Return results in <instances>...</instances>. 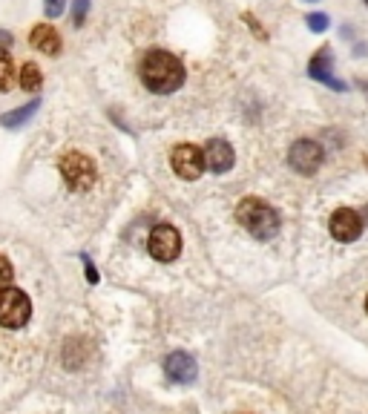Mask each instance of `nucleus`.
<instances>
[{
	"instance_id": "nucleus-1",
	"label": "nucleus",
	"mask_w": 368,
	"mask_h": 414,
	"mask_svg": "<svg viewBox=\"0 0 368 414\" xmlns=\"http://www.w3.org/2000/svg\"><path fill=\"white\" fill-rule=\"evenodd\" d=\"M141 81L156 95H170L184 84V64L164 50H150L141 61Z\"/></svg>"
},
{
	"instance_id": "nucleus-2",
	"label": "nucleus",
	"mask_w": 368,
	"mask_h": 414,
	"mask_svg": "<svg viewBox=\"0 0 368 414\" xmlns=\"http://www.w3.org/2000/svg\"><path fill=\"white\" fill-rule=\"evenodd\" d=\"M236 219H239V225L248 230L251 236H256V239H271L279 230L277 210L267 205L265 199H256V196H248V199L239 202Z\"/></svg>"
},
{
	"instance_id": "nucleus-3",
	"label": "nucleus",
	"mask_w": 368,
	"mask_h": 414,
	"mask_svg": "<svg viewBox=\"0 0 368 414\" xmlns=\"http://www.w3.org/2000/svg\"><path fill=\"white\" fill-rule=\"evenodd\" d=\"M32 316V302L20 288H3L0 290V325L3 328H23Z\"/></svg>"
},
{
	"instance_id": "nucleus-4",
	"label": "nucleus",
	"mask_w": 368,
	"mask_h": 414,
	"mask_svg": "<svg viewBox=\"0 0 368 414\" xmlns=\"http://www.w3.org/2000/svg\"><path fill=\"white\" fill-rule=\"evenodd\" d=\"M58 167L69 190H89L95 184V161L84 153H66Z\"/></svg>"
},
{
	"instance_id": "nucleus-5",
	"label": "nucleus",
	"mask_w": 368,
	"mask_h": 414,
	"mask_svg": "<svg viewBox=\"0 0 368 414\" xmlns=\"http://www.w3.org/2000/svg\"><path fill=\"white\" fill-rule=\"evenodd\" d=\"M147 248H150V256L159 262H173L182 253V236L173 225H156L150 230V239H147Z\"/></svg>"
},
{
	"instance_id": "nucleus-6",
	"label": "nucleus",
	"mask_w": 368,
	"mask_h": 414,
	"mask_svg": "<svg viewBox=\"0 0 368 414\" xmlns=\"http://www.w3.org/2000/svg\"><path fill=\"white\" fill-rule=\"evenodd\" d=\"M170 164H173L179 179H199L205 173V156L196 144H176L173 153H170Z\"/></svg>"
},
{
	"instance_id": "nucleus-7",
	"label": "nucleus",
	"mask_w": 368,
	"mask_h": 414,
	"mask_svg": "<svg viewBox=\"0 0 368 414\" xmlns=\"http://www.w3.org/2000/svg\"><path fill=\"white\" fill-rule=\"evenodd\" d=\"M288 161H290V167L297 170V173L314 176L316 170H320V164H323V147H320L316 141H311V138H300V141L290 147Z\"/></svg>"
},
{
	"instance_id": "nucleus-8",
	"label": "nucleus",
	"mask_w": 368,
	"mask_h": 414,
	"mask_svg": "<svg viewBox=\"0 0 368 414\" xmlns=\"http://www.w3.org/2000/svg\"><path fill=\"white\" fill-rule=\"evenodd\" d=\"M308 75H311L314 81L331 87L334 92H346V89H348L346 81H339V78L334 75V52L328 50V46H323L320 52H314V58H311V64H308Z\"/></svg>"
},
{
	"instance_id": "nucleus-9",
	"label": "nucleus",
	"mask_w": 368,
	"mask_h": 414,
	"mask_svg": "<svg viewBox=\"0 0 368 414\" xmlns=\"http://www.w3.org/2000/svg\"><path fill=\"white\" fill-rule=\"evenodd\" d=\"M328 230H331V236H334L337 242H354V239H360V233H362V219H360V213L351 210V207H339V210H334V216H331Z\"/></svg>"
},
{
	"instance_id": "nucleus-10",
	"label": "nucleus",
	"mask_w": 368,
	"mask_h": 414,
	"mask_svg": "<svg viewBox=\"0 0 368 414\" xmlns=\"http://www.w3.org/2000/svg\"><path fill=\"white\" fill-rule=\"evenodd\" d=\"M205 167L213 170V173H228V170L233 167V147L225 141V138H210L207 147H205Z\"/></svg>"
},
{
	"instance_id": "nucleus-11",
	"label": "nucleus",
	"mask_w": 368,
	"mask_h": 414,
	"mask_svg": "<svg viewBox=\"0 0 368 414\" xmlns=\"http://www.w3.org/2000/svg\"><path fill=\"white\" fill-rule=\"evenodd\" d=\"M29 43L43 55H52V58L61 55V35L52 23H38V27L29 32Z\"/></svg>"
},
{
	"instance_id": "nucleus-12",
	"label": "nucleus",
	"mask_w": 368,
	"mask_h": 414,
	"mask_svg": "<svg viewBox=\"0 0 368 414\" xmlns=\"http://www.w3.org/2000/svg\"><path fill=\"white\" fill-rule=\"evenodd\" d=\"M164 371L173 383H193L196 380V360L190 354H184V351H176V354L167 357Z\"/></svg>"
},
{
	"instance_id": "nucleus-13",
	"label": "nucleus",
	"mask_w": 368,
	"mask_h": 414,
	"mask_svg": "<svg viewBox=\"0 0 368 414\" xmlns=\"http://www.w3.org/2000/svg\"><path fill=\"white\" fill-rule=\"evenodd\" d=\"M38 107H41V98H32V101H27L23 107L9 110V112L0 115V124H3L6 130H17V127H23V124H27V121L38 112Z\"/></svg>"
},
{
	"instance_id": "nucleus-14",
	"label": "nucleus",
	"mask_w": 368,
	"mask_h": 414,
	"mask_svg": "<svg viewBox=\"0 0 368 414\" xmlns=\"http://www.w3.org/2000/svg\"><path fill=\"white\" fill-rule=\"evenodd\" d=\"M84 360H87V346L81 343V339H69L66 348H64V362H66V369H69V371L81 369Z\"/></svg>"
},
{
	"instance_id": "nucleus-15",
	"label": "nucleus",
	"mask_w": 368,
	"mask_h": 414,
	"mask_svg": "<svg viewBox=\"0 0 368 414\" xmlns=\"http://www.w3.org/2000/svg\"><path fill=\"white\" fill-rule=\"evenodd\" d=\"M15 84V64L9 50H0V92H9Z\"/></svg>"
},
{
	"instance_id": "nucleus-16",
	"label": "nucleus",
	"mask_w": 368,
	"mask_h": 414,
	"mask_svg": "<svg viewBox=\"0 0 368 414\" xmlns=\"http://www.w3.org/2000/svg\"><path fill=\"white\" fill-rule=\"evenodd\" d=\"M20 87L27 89V92H38L43 87V75H41V66L35 64H27L20 69Z\"/></svg>"
},
{
	"instance_id": "nucleus-17",
	"label": "nucleus",
	"mask_w": 368,
	"mask_h": 414,
	"mask_svg": "<svg viewBox=\"0 0 368 414\" xmlns=\"http://www.w3.org/2000/svg\"><path fill=\"white\" fill-rule=\"evenodd\" d=\"M305 23H308V29H311V32L323 35V32L331 27V17H328L325 12H311V15H305Z\"/></svg>"
},
{
	"instance_id": "nucleus-18",
	"label": "nucleus",
	"mask_w": 368,
	"mask_h": 414,
	"mask_svg": "<svg viewBox=\"0 0 368 414\" xmlns=\"http://www.w3.org/2000/svg\"><path fill=\"white\" fill-rule=\"evenodd\" d=\"M89 15V0H72V23L75 27H84Z\"/></svg>"
},
{
	"instance_id": "nucleus-19",
	"label": "nucleus",
	"mask_w": 368,
	"mask_h": 414,
	"mask_svg": "<svg viewBox=\"0 0 368 414\" xmlns=\"http://www.w3.org/2000/svg\"><path fill=\"white\" fill-rule=\"evenodd\" d=\"M64 9H66V0H43V15H46L49 20L61 17V15H64Z\"/></svg>"
},
{
	"instance_id": "nucleus-20",
	"label": "nucleus",
	"mask_w": 368,
	"mask_h": 414,
	"mask_svg": "<svg viewBox=\"0 0 368 414\" xmlns=\"http://www.w3.org/2000/svg\"><path fill=\"white\" fill-rule=\"evenodd\" d=\"M12 262L3 256V253H0V290H3V288H9L12 285Z\"/></svg>"
},
{
	"instance_id": "nucleus-21",
	"label": "nucleus",
	"mask_w": 368,
	"mask_h": 414,
	"mask_svg": "<svg viewBox=\"0 0 368 414\" xmlns=\"http://www.w3.org/2000/svg\"><path fill=\"white\" fill-rule=\"evenodd\" d=\"M81 262H84V271H87V282L89 285H95L98 279H101V276H98V271H95V265H92V259L87 256V253H81Z\"/></svg>"
},
{
	"instance_id": "nucleus-22",
	"label": "nucleus",
	"mask_w": 368,
	"mask_h": 414,
	"mask_svg": "<svg viewBox=\"0 0 368 414\" xmlns=\"http://www.w3.org/2000/svg\"><path fill=\"white\" fill-rule=\"evenodd\" d=\"M244 20H248V27H251V32H256V38L259 40H267V32L259 27V20L253 17V15H244Z\"/></svg>"
},
{
	"instance_id": "nucleus-23",
	"label": "nucleus",
	"mask_w": 368,
	"mask_h": 414,
	"mask_svg": "<svg viewBox=\"0 0 368 414\" xmlns=\"http://www.w3.org/2000/svg\"><path fill=\"white\" fill-rule=\"evenodd\" d=\"M12 43H15L12 32H6V29H0V50H12Z\"/></svg>"
},
{
	"instance_id": "nucleus-24",
	"label": "nucleus",
	"mask_w": 368,
	"mask_h": 414,
	"mask_svg": "<svg viewBox=\"0 0 368 414\" xmlns=\"http://www.w3.org/2000/svg\"><path fill=\"white\" fill-rule=\"evenodd\" d=\"M362 222H365V225H368V205H365V207H362Z\"/></svg>"
},
{
	"instance_id": "nucleus-25",
	"label": "nucleus",
	"mask_w": 368,
	"mask_h": 414,
	"mask_svg": "<svg viewBox=\"0 0 368 414\" xmlns=\"http://www.w3.org/2000/svg\"><path fill=\"white\" fill-rule=\"evenodd\" d=\"M305 3H316V0H305Z\"/></svg>"
},
{
	"instance_id": "nucleus-26",
	"label": "nucleus",
	"mask_w": 368,
	"mask_h": 414,
	"mask_svg": "<svg viewBox=\"0 0 368 414\" xmlns=\"http://www.w3.org/2000/svg\"><path fill=\"white\" fill-rule=\"evenodd\" d=\"M365 311H368V300H365Z\"/></svg>"
},
{
	"instance_id": "nucleus-27",
	"label": "nucleus",
	"mask_w": 368,
	"mask_h": 414,
	"mask_svg": "<svg viewBox=\"0 0 368 414\" xmlns=\"http://www.w3.org/2000/svg\"><path fill=\"white\" fill-rule=\"evenodd\" d=\"M365 3H368V0H365Z\"/></svg>"
}]
</instances>
